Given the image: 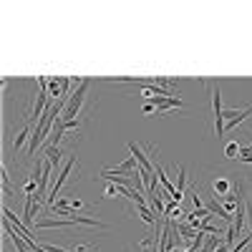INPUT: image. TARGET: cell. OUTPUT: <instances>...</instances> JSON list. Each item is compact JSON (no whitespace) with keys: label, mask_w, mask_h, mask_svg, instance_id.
I'll return each instance as SVG.
<instances>
[{"label":"cell","mask_w":252,"mask_h":252,"mask_svg":"<svg viewBox=\"0 0 252 252\" xmlns=\"http://www.w3.org/2000/svg\"><path fill=\"white\" fill-rule=\"evenodd\" d=\"M184 187H187V169L179 166V177H177V194H179V202L184 199Z\"/></svg>","instance_id":"30bf717a"},{"label":"cell","mask_w":252,"mask_h":252,"mask_svg":"<svg viewBox=\"0 0 252 252\" xmlns=\"http://www.w3.org/2000/svg\"><path fill=\"white\" fill-rule=\"evenodd\" d=\"M89 89H91V78H83V81L78 83V89H73V91H71L66 109H63V114H61V119H63V121H73V119L78 116V111H81V106H83V101H86Z\"/></svg>","instance_id":"6da1fadb"},{"label":"cell","mask_w":252,"mask_h":252,"mask_svg":"<svg viewBox=\"0 0 252 252\" xmlns=\"http://www.w3.org/2000/svg\"><path fill=\"white\" fill-rule=\"evenodd\" d=\"M250 197H252V194H250Z\"/></svg>","instance_id":"d6986e66"},{"label":"cell","mask_w":252,"mask_h":252,"mask_svg":"<svg viewBox=\"0 0 252 252\" xmlns=\"http://www.w3.org/2000/svg\"><path fill=\"white\" fill-rule=\"evenodd\" d=\"M237 235H240V229H237L235 224H229V227H227V235H224V245H227L229 250L235 247V240H237Z\"/></svg>","instance_id":"4fadbf2b"},{"label":"cell","mask_w":252,"mask_h":252,"mask_svg":"<svg viewBox=\"0 0 252 252\" xmlns=\"http://www.w3.org/2000/svg\"><path fill=\"white\" fill-rule=\"evenodd\" d=\"M31 136H33V126L28 124V126H23V131L13 139V149H20V146L26 144V139H31Z\"/></svg>","instance_id":"9c48e42d"},{"label":"cell","mask_w":252,"mask_h":252,"mask_svg":"<svg viewBox=\"0 0 252 252\" xmlns=\"http://www.w3.org/2000/svg\"><path fill=\"white\" fill-rule=\"evenodd\" d=\"M66 229V227H73V220H38L35 222V229Z\"/></svg>","instance_id":"5b68a950"},{"label":"cell","mask_w":252,"mask_h":252,"mask_svg":"<svg viewBox=\"0 0 252 252\" xmlns=\"http://www.w3.org/2000/svg\"><path fill=\"white\" fill-rule=\"evenodd\" d=\"M141 111H144V114H154V111H157V106H154V101H146L144 106H141Z\"/></svg>","instance_id":"2e32d148"},{"label":"cell","mask_w":252,"mask_h":252,"mask_svg":"<svg viewBox=\"0 0 252 252\" xmlns=\"http://www.w3.org/2000/svg\"><path fill=\"white\" fill-rule=\"evenodd\" d=\"M212 109H215V134L220 139V136H224V121H222V101H220L217 83H212Z\"/></svg>","instance_id":"7a4b0ae2"},{"label":"cell","mask_w":252,"mask_h":252,"mask_svg":"<svg viewBox=\"0 0 252 252\" xmlns=\"http://www.w3.org/2000/svg\"><path fill=\"white\" fill-rule=\"evenodd\" d=\"M247 116H252V103H250V106H245V109H242L235 119H229V121L224 124V134H227V131H232V129H237V126H240Z\"/></svg>","instance_id":"52a82bcc"},{"label":"cell","mask_w":252,"mask_h":252,"mask_svg":"<svg viewBox=\"0 0 252 252\" xmlns=\"http://www.w3.org/2000/svg\"><path fill=\"white\" fill-rule=\"evenodd\" d=\"M23 252H33V250H31V247H28V250H23Z\"/></svg>","instance_id":"ac0fdd59"},{"label":"cell","mask_w":252,"mask_h":252,"mask_svg":"<svg viewBox=\"0 0 252 252\" xmlns=\"http://www.w3.org/2000/svg\"><path fill=\"white\" fill-rule=\"evenodd\" d=\"M43 157L48 159V164H51V166H58L63 154H61V149H58V146H53V144H46V146H43Z\"/></svg>","instance_id":"ba28073f"},{"label":"cell","mask_w":252,"mask_h":252,"mask_svg":"<svg viewBox=\"0 0 252 252\" xmlns=\"http://www.w3.org/2000/svg\"><path fill=\"white\" fill-rule=\"evenodd\" d=\"M187 252H197V250H192V247H189V250H187Z\"/></svg>","instance_id":"e0dca14e"},{"label":"cell","mask_w":252,"mask_h":252,"mask_svg":"<svg viewBox=\"0 0 252 252\" xmlns=\"http://www.w3.org/2000/svg\"><path fill=\"white\" fill-rule=\"evenodd\" d=\"M0 182H3V194L5 197H15V192H13V187H10V177H8V169L3 166V172H0Z\"/></svg>","instance_id":"7c38bea8"},{"label":"cell","mask_w":252,"mask_h":252,"mask_svg":"<svg viewBox=\"0 0 252 252\" xmlns=\"http://www.w3.org/2000/svg\"><path fill=\"white\" fill-rule=\"evenodd\" d=\"M61 121H63V119H61ZM63 126H66V131H68V129H76V131H78V129H81V121H78V119H73V121H63Z\"/></svg>","instance_id":"9a60e30c"},{"label":"cell","mask_w":252,"mask_h":252,"mask_svg":"<svg viewBox=\"0 0 252 252\" xmlns=\"http://www.w3.org/2000/svg\"><path fill=\"white\" fill-rule=\"evenodd\" d=\"M240 154H242V146H240L237 141H229V144L224 146V157H227V159H237Z\"/></svg>","instance_id":"8fae6325"},{"label":"cell","mask_w":252,"mask_h":252,"mask_svg":"<svg viewBox=\"0 0 252 252\" xmlns=\"http://www.w3.org/2000/svg\"><path fill=\"white\" fill-rule=\"evenodd\" d=\"M106 169H109L111 174H136V172H139V161H136L134 157H126L121 164H116V166H106Z\"/></svg>","instance_id":"3957f363"},{"label":"cell","mask_w":252,"mask_h":252,"mask_svg":"<svg viewBox=\"0 0 252 252\" xmlns=\"http://www.w3.org/2000/svg\"><path fill=\"white\" fill-rule=\"evenodd\" d=\"M232 187H235V182H229L227 177H217V179L212 182V189H215V197H227L229 192H232Z\"/></svg>","instance_id":"8992f818"},{"label":"cell","mask_w":252,"mask_h":252,"mask_svg":"<svg viewBox=\"0 0 252 252\" xmlns=\"http://www.w3.org/2000/svg\"><path fill=\"white\" fill-rule=\"evenodd\" d=\"M154 101V106H157V114H164V111H169V109H182L184 106V101L179 96H169V98H152Z\"/></svg>","instance_id":"277c9868"},{"label":"cell","mask_w":252,"mask_h":252,"mask_svg":"<svg viewBox=\"0 0 252 252\" xmlns=\"http://www.w3.org/2000/svg\"><path fill=\"white\" fill-rule=\"evenodd\" d=\"M71 252H94L96 247L94 245H73V247H68Z\"/></svg>","instance_id":"5bb4252c"}]
</instances>
